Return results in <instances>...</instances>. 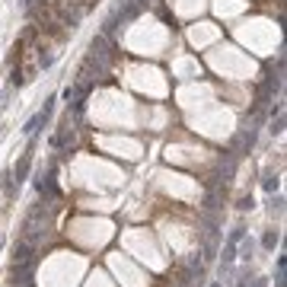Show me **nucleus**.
I'll return each instance as SVG.
<instances>
[{"label":"nucleus","instance_id":"nucleus-5","mask_svg":"<svg viewBox=\"0 0 287 287\" xmlns=\"http://www.w3.org/2000/svg\"><path fill=\"white\" fill-rule=\"evenodd\" d=\"M239 211H252L255 208V201H252V195H246V198H239V205H236Z\"/></svg>","mask_w":287,"mask_h":287},{"label":"nucleus","instance_id":"nucleus-6","mask_svg":"<svg viewBox=\"0 0 287 287\" xmlns=\"http://www.w3.org/2000/svg\"><path fill=\"white\" fill-rule=\"evenodd\" d=\"M265 191H271V195L278 191V176H265Z\"/></svg>","mask_w":287,"mask_h":287},{"label":"nucleus","instance_id":"nucleus-9","mask_svg":"<svg viewBox=\"0 0 287 287\" xmlns=\"http://www.w3.org/2000/svg\"><path fill=\"white\" fill-rule=\"evenodd\" d=\"M208 287H223V284H220V281H214V284H208Z\"/></svg>","mask_w":287,"mask_h":287},{"label":"nucleus","instance_id":"nucleus-7","mask_svg":"<svg viewBox=\"0 0 287 287\" xmlns=\"http://www.w3.org/2000/svg\"><path fill=\"white\" fill-rule=\"evenodd\" d=\"M281 211H284V198L278 195V198H274V201H271V214H281Z\"/></svg>","mask_w":287,"mask_h":287},{"label":"nucleus","instance_id":"nucleus-10","mask_svg":"<svg viewBox=\"0 0 287 287\" xmlns=\"http://www.w3.org/2000/svg\"><path fill=\"white\" fill-rule=\"evenodd\" d=\"M4 243H7V239H4V233H0V249H4Z\"/></svg>","mask_w":287,"mask_h":287},{"label":"nucleus","instance_id":"nucleus-3","mask_svg":"<svg viewBox=\"0 0 287 287\" xmlns=\"http://www.w3.org/2000/svg\"><path fill=\"white\" fill-rule=\"evenodd\" d=\"M278 243H281L278 230H265V233H262V249H268V252H274V249H278Z\"/></svg>","mask_w":287,"mask_h":287},{"label":"nucleus","instance_id":"nucleus-1","mask_svg":"<svg viewBox=\"0 0 287 287\" xmlns=\"http://www.w3.org/2000/svg\"><path fill=\"white\" fill-rule=\"evenodd\" d=\"M54 102H58V96H51V99H48V102L42 105V109H39V112H35V115L29 118V122H26V125H22V134H26V137H29V134H39V128H42V125H48V122H51V112H54Z\"/></svg>","mask_w":287,"mask_h":287},{"label":"nucleus","instance_id":"nucleus-8","mask_svg":"<svg viewBox=\"0 0 287 287\" xmlns=\"http://www.w3.org/2000/svg\"><path fill=\"white\" fill-rule=\"evenodd\" d=\"M252 287H268V278H255V284Z\"/></svg>","mask_w":287,"mask_h":287},{"label":"nucleus","instance_id":"nucleus-2","mask_svg":"<svg viewBox=\"0 0 287 287\" xmlns=\"http://www.w3.org/2000/svg\"><path fill=\"white\" fill-rule=\"evenodd\" d=\"M0 188L7 191V198H16V195H19V185L13 182V173H10V169L0 176Z\"/></svg>","mask_w":287,"mask_h":287},{"label":"nucleus","instance_id":"nucleus-4","mask_svg":"<svg viewBox=\"0 0 287 287\" xmlns=\"http://www.w3.org/2000/svg\"><path fill=\"white\" fill-rule=\"evenodd\" d=\"M243 236H246V226H233V230H230V236H226V243H233V246H236Z\"/></svg>","mask_w":287,"mask_h":287}]
</instances>
